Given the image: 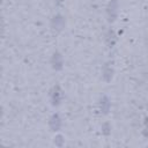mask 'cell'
<instances>
[{"label":"cell","mask_w":148,"mask_h":148,"mask_svg":"<svg viewBox=\"0 0 148 148\" xmlns=\"http://www.w3.org/2000/svg\"><path fill=\"white\" fill-rule=\"evenodd\" d=\"M52 125H53V130H58V128H59V119H58L57 116L53 117V119H52Z\"/></svg>","instance_id":"obj_1"}]
</instances>
